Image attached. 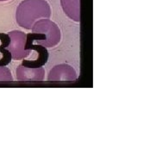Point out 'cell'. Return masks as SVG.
<instances>
[{
    "instance_id": "4",
    "label": "cell",
    "mask_w": 155,
    "mask_h": 155,
    "mask_svg": "<svg viewBox=\"0 0 155 155\" xmlns=\"http://www.w3.org/2000/svg\"><path fill=\"white\" fill-rule=\"evenodd\" d=\"M77 79L75 69L68 64H60L54 67L49 72L48 80L54 83L73 82Z\"/></svg>"
},
{
    "instance_id": "9",
    "label": "cell",
    "mask_w": 155,
    "mask_h": 155,
    "mask_svg": "<svg viewBox=\"0 0 155 155\" xmlns=\"http://www.w3.org/2000/svg\"><path fill=\"white\" fill-rule=\"evenodd\" d=\"M5 1H9V0H0V2H5Z\"/></svg>"
},
{
    "instance_id": "6",
    "label": "cell",
    "mask_w": 155,
    "mask_h": 155,
    "mask_svg": "<svg viewBox=\"0 0 155 155\" xmlns=\"http://www.w3.org/2000/svg\"><path fill=\"white\" fill-rule=\"evenodd\" d=\"M62 10L70 19L80 22V0H61Z\"/></svg>"
},
{
    "instance_id": "8",
    "label": "cell",
    "mask_w": 155,
    "mask_h": 155,
    "mask_svg": "<svg viewBox=\"0 0 155 155\" xmlns=\"http://www.w3.org/2000/svg\"><path fill=\"white\" fill-rule=\"evenodd\" d=\"M13 77L11 71L5 67H0V83H11Z\"/></svg>"
},
{
    "instance_id": "7",
    "label": "cell",
    "mask_w": 155,
    "mask_h": 155,
    "mask_svg": "<svg viewBox=\"0 0 155 155\" xmlns=\"http://www.w3.org/2000/svg\"><path fill=\"white\" fill-rule=\"evenodd\" d=\"M10 43V37L8 34H0V67H5L8 65L11 58L8 46Z\"/></svg>"
},
{
    "instance_id": "3",
    "label": "cell",
    "mask_w": 155,
    "mask_h": 155,
    "mask_svg": "<svg viewBox=\"0 0 155 155\" xmlns=\"http://www.w3.org/2000/svg\"><path fill=\"white\" fill-rule=\"evenodd\" d=\"M10 43L8 50L10 51L11 58L16 61L24 60L30 54V50L27 48V35L22 31L13 30L8 33Z\"/></svg>"
},
{
    "instance_id": "2",
    "label": "cell",
    "mask_w": 155,
    "mask_h": 155,
    "mask_svg": "<svg viewBox=\"0 0 155 155\" xmlns=\"http://www.w3.org/2000/svg\"><path fill=\"white\" fill-rule=\"evenodd\" d=\"M32 34L28 35L27 43L43 48H54L61 41V30L55 22L48 19H41L32 27Z\"/></svg>"
},
{
    "instance_id": "1",
    "label": "cell",
    "mask_w": 155,
    "mask_h": 155,
    "mask_svg": "<svg viewBox=\"0 0 155 155\" xmlns=\"http://www.w3.org/2000/svg\"><path fill=\"white\" fill-rule=\"evenodd\" d=\"M50 17L51 7L46 0H23L16 11L17 24L25 29H31L35 22Z\"/></svg>"
},
{
    "instance_id": "5",
    "label": "cell",
    "mask_w": 155,
    "mask_h": 155,
    "mask_svg": "<svg viewBox=\"0 0 155 155\" xmlns=\"http://www.w3.org/2000/svg\"><path fill=\"white\" fill-rule=\"evenodd\" d=\"M17 78L19 82L24 83H39L43 81L45 70L43 67H33L21 65L17 67Z\"/></svg>"
}]
</instances>
